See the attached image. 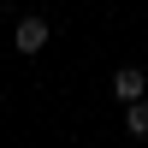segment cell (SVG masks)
I'll return each instance as SVG.
<instances>
[{
    "instance_id": "3957f363",
    "label": "cell",
    "mask_w": 148,
    "mask_h": 148,
    "mask_svg": "<svg viewBox=\"0 0 148 148\" xmlns=\"http://www.w3.org/2000/svg\"><path fill=\"white\" fill-rule=\"evenodd\" d=\"M125 130L136 142H148V101H136V107H125Z\"/></svg>"
},
{
    "instance_id": "7a4b0ae2",
    "label": "cell",
    "mask_w": 148,
    "mask_h": 148,
    "mask_svg": "<svg viewBox=\"0 0 148 148\" xmlns=\"http://www.w3.org/2000/svg\"><path fill=\"white\" fill-rule=\"evenodd\" d=\"M12 47H18V53H42V47H47V18H18Z\"/></svg>"
},
{
    "instance_id": "6da1fadb",
    "label": "cell",
    "mask_w": 148,
    "mask_h": 148,
    "mask_svg": "<svg viewBox=\"0 0 148 148\" xmlns=\"http://www.w3.org/2000/svg\"><path fill=\"white\" fill-rule=\"evenodd\" d=\"M142 89H148V77H142L136 65H119V71H113V95H119V107H136V101H148Z\"/></svg>"
}]
</instances>
